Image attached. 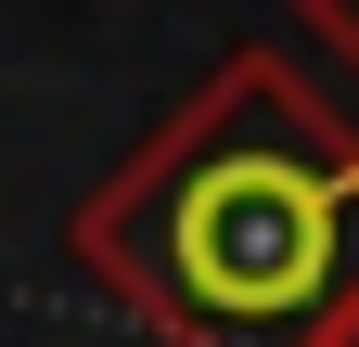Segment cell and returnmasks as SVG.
Instances as JSON below:
<instances>
[{
  "mask_svg": "<svg viewBox=\"0 0 359 347\" xmlns=\"http://www.w3.org/2000/svg\"><path fill=\"white\" fill-rule=\"evenodd\" d=\"M77 257L167 347H321L359 296V129L283 52H231L77 206Z\"/></svg>",
  "mask_w": 359,
  "mask_h": 347,
  "instance_id": "obj_1",
  "label": "cell"
},
{
  "mask_svg": "<svg viewBox=\"0 0 359 347\" xmlns=\"http://www.w3.org/2000/svg\"><path fill=\"white\" fill-rule=\"evenodd\" d=\"M295 13H308V26H321V39H334V52L359 65V0H295Z\"/></svg>",
  "mask_w": 359,
  "mask_h": 347,
  "instance_id": "obj_2",
  "label": "cell"
},
{
  "mask_svg": "<svg viewBox=\"0 0 359 347\" xmlns=\"http://www.w3.org/2000/svg\"><path fill=\"white\" fill-rule=\"evenodd\" d=\"M321 347H359V296H346V309H334V334H321Z\"/></svg>",
  "mask_w": 359,
  "mask_h": 347,
  "instance_id": "obj_3",
  "label": "cell"
}]
</instances>
